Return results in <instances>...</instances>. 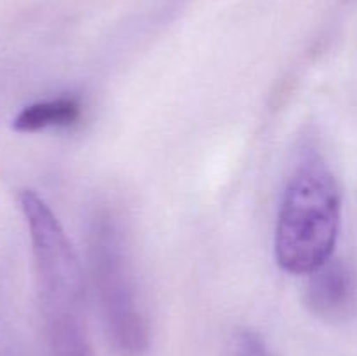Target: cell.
Returning <instances> with one entry per match:
<instances>
[{"instance_id":"6da1fadb","label":"cell","mask_w":357,"mask_h":356,"mask_svg":"<svg viewBox=\"0 0 357 356\" xmlns=\"http://www.w3.org/2000/svg\"><path fill=\"white\" fill-rule=\"evenodd\" d=\"M342 198L337 180L317 157L295 171L275 227V258L284 271L310 274L331 258L340 232Z\"/></svg>"},{"instance_id":"7a4b0ae2","label":"cell","mask_w":357,"mask_h":356,"mask_svg":"<svg viewBox=\"0 0 357 356\" xmlns=\"http://www.w3.org/2000/svg\"><path fill=\"white\" fill-rule=\"evenodd\" d=\"M89 265L105 328L121 356H145L149 321L139 304L126 237L115 218L100 213L89 230Z\"/></svg>"},{"instance_id":"3957f363","label":"cell","mask_w":357,"mask_h":356,"mask_svg":"<svg viewBox=\"0 0 357 356\" xmlns=\"http://www.w3.org/2000/svg\"><path fill=\"white\" fill-rule=\"evenodd\" d=\"M20 205L30 232L44 323L86 318L82 269L61 223L33 191L21 192Z\"/></svg>"},{"instance_id":"277c9868","label":"cell","mask_w":357,"mask_h":356,"mask_svg":"<svg viewBox=\"0 0 357 356\" xmlns=\"http://www.w3.org/2000/svg\"><path fill=\"white\" fill-rule=\"evenodd\" d=\"M305 304L314 316L335 323L347 320L356 307V281L342 260L330 258L310 272Z\"/></svg>"},{"instance_id":"5b68a950","label":"cell","mask_w":357,"mask_h":356,"mask_svg":"<svg viewBox=\"0 0 357 356\" xmlns=\"http://www.w3.org/2000/svg\"><path fill=\"white\" fill-rule=\"evenodd\" d=\"M82 115V105L73 96L44 100L24 107L14 117L13 128L20 133H37L49 128H68Z\"/></svg>"},{"instance_id":"8992f818","label":"cell","mask_w":357,"mask_h":356,"mask_svg":"<svg viewBox=\"0 0 357 356\" xmlns=\"http://www.w3.org/2000/svg\"><path fill=\"white\" fill-rule=\"evenodd\" d=\"M232 356H274V353L258 332L241 330L234 341Z\"/></svg>"}]
</instances>
